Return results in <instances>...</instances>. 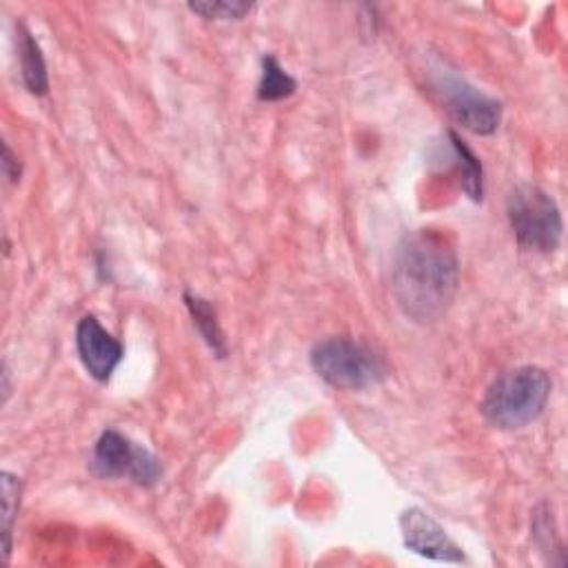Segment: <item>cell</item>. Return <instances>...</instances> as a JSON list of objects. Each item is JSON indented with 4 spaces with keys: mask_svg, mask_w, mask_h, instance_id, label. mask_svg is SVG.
I'll return each mask as SVG.
<instances>
[{
    "mask_svg": "<svg viewBox=\"0 0 568 568\" xmlns=\"http://www.w3.org/2000/svg\"><path fill=\"white\" fill-rule=\"evenodd\" d=\"M0 485H3V561L8 564L12 557V535L16 515L21 509V495H23V482L19 476L3 471L0 476Z\"/></svg>",
    "mask_w": 568,
    "mask_h": 568,
    "instance_id": "cell-13",
    "label": "cell"
},
{
    "mask_svg": "<svg viewBox=\"0 0 568 568\" xmlns=\"http://www.w3.org/2000/svg\"><path fill=\"white\" fill-rule=\"evenodd\" d=\"M76 352L85 371L100 385H107L125 358V347L113 337L96 315L80 318L76 326Z\"/></svg>",
    "mask_w": 568,
    "mask_h": 568,
    "instance_id": "cell-7",
    "label": "cell"
},
{
    "mask_svg": "<svg viewBox=\"0 0 568 568\" xmlns=\"http://www.w3.org/2000/svg\"><path fill=\"white\" fill-rule=\"evenodd\" d=\"M448 141L453 147V154H456L458 167H460V182L465 193L474 200V202H482L485 198V169L480 158L469 149V145L456 134L448 132Z\"/></svg>",
    "mask_w": 568,
    "mask_h": 568,
    "instance_id": "cell-11",
    "label": "cell"
},
{
    "mask_svg": "<svg viewBox=\"0 0 568 568\" xmlns=\"http://www.w3.org/2000/svg\"><path fill=\"white\" fill-rule=\"evenodd\" d=\"M393 296L400 309L415 322H435L456 300L460 260L453 245L433 230L404 236L396 249Z\"/></svg>",
    "mask_w": 568,
    "mask_h": 568,
    "instance_id": "cell-1",
    "label": "cell"
},
{
    "mask_svg": "<svg viewBox=\"0 0 568 568\" xmlns=\"http://www.w3.org/2000/svg\"><path fill=\"white\" fill-rule=\"evenodd\" d=\"M311 367L320 380L339 391H365L387 380V363L367 345L349 337H328L311 349Z\"/></svg>",
    "mask_w": 568,
    "mask_h": 568,
    "instance_id": "cell-3",
    "label": "cell"
},
{
    "mask_svg": "<svg viewBox=\"0 0 568 568\" xmlns=\"http://www.w3.org/2000/svg\"><path fill=\"white\" fill-rule=\"evenodd\" d=\"M10 393H12V387H10V369H8V365H3V400H5V402L10 400Z\"/></svg>",
    "mask_w": 568,
    "mask_h": 568,
    "instance_id": "cell-17",
    "label": "cell"
},
{
    "mask_svg": "<svg viewBox=\"0 0 568 568\" xmlns=\"http://www.w3.org/2000/svg\"><path fill=\"white\" fill-rule=\"evenodd\" d=\"M19 58H21V76L27 91L34 96H45L49 91L47 63L38 41L25 25H19Z\"/></svg>",
    "mask_w": 568,
    "mask_h": 568,
    "instance_id": "cell-9",
    "label": "cell"
},
{
    "mask_svg": "<svg viewBox=\"0 0 568 568\" xmlns=\"http://www.w3.org/2000/svg\"><path fill=\"white\" fill-rule=\"evenodd\" d=\"M182 300H185V304H187V309H189V315H191V320H193V326L198 328V333L202 335V339H204V345L211 349V354L215 356V358H226V337H224V333H222V328H220V322H218V313H215V309L211 307V302L209 300H204V298H200V296H196V293H191V291H185L182 293Z\"/></svg>",
    "mask_w": 568,
    "mask_h": 568,
    "instance_id": "cell-10",
    "label": "cell"
},
{
    "mask_svg": "<svg viewBox=\"0 0 568 568\" xmlns=\"http://www.w3.org/2000/svg\"><path fill=\"white\" fill-rule=\"evenodd\" d=\"M189 10L204 21H243L254 5L243 0H200V3H189Z\"/></svg>",
    "mask_w": 568,
    "mask_h": 568,
    "instance_id": "cell-14",
    "label": "cell"
},
{
    "mask_svg": "<svg viewBox=\"0 0 568 568\" xmlns=\"http://www.w3.org/2000/svg\"><path fill=\"white\" fill-rule=\"evenodd\" d=\"M553 393L550 376L533 365L502 374L487 391L480 411L485 420L502 431L533 424L548 406Z\"/></svg>",
    "mask_w": 568,
    "mask_h": 568,
    "instance_id": "cell-2",
    "label": "cell"
},
{
    "mask_svg": "<svg viewBox=\"0 0 568 568\" xmlns=\"http://www.w3.org/2000/svg\"><path fill=\"white\" fill-rule=\"evenodd\" d=\"M0 165H3V176H5V178L12 182V185L21 182L23 167H21L19 158L14 156V152L10 149V145H8V143L3 145V160H0Z\"/></svg>",
    "mask_w": 568,
    "mask_h": 568,
    "instance_id": "cell-16",
    "label": "cell"
},
{
    "mask_svg": "<svg viewBox=\"0 0 568 568\" xmlns=\"http://www.w3.org/2000/svg\"><path fill=\"white\" fill-rule=\"evenodd\" d=\"M260 82H258V100L260 102H278L296 93L298 82L291 78L276 56H263L260 60Z\"/></svg>",
    "mask_w": 568,
    "mask_h": 568,
    "instance_id": "cell-12",
    "label": "cell"
},
{
    "mask_svg": "<svg viewBox=\"0 0 568 568\" xmlns=\"http://www.w3.org/2000/svg\"><path fill=\"white\" fill-rule=\"evenodd\" d=\"M435 91L442 96L448 113L458 125L478 136H491L502 123V102L487 96L465 78L439 71L435 78Z\"/></svg>",
    "mask_w": 568,
    "mask_h": 568,
    "instance_id": "cell-6",
    "label": "cell"
},
{
    "mask_svg": "<svg viewBox=\"0 0 568 568\" xmlns=\"http://www.w3.org/2000/svg\"><path fill=\"white\" fill-rule=\"evenodd\" d=\"M506 218L520 247L553 254L561 245L564 220L555 198L537 185H520L506 200Z\"/></svg>",
    "mask_w": 568,
    "mask_h": 568,
    "instance_id": "cell-4",
    "label": "cell"
},
{
    "mask_svg": "<svg viewBox=\"0 0 568 568\" xmlns=\"http://www.w3.org/2000/svg\"><path fill=\"white\" fill-rule=\"evenodd\" d=\"M533 537H535V544L539 546V550L546 555L548 561H550L553 553H557V557L564 561V546H561V539L557 537L555 520H553V513L548 511L546 504H542L533 515Z\"/></svg>",
    "mask_w": 568,
    "mask_h": 568,
    "instance_id": "cell-15",
    "label": "cell"
},
{
    "mask_svg": "<svg viewBox=\"0 0 568 568\" xmlns=\"http://www.w3.org/2000/svg\"><path fill=\"white\" fill-rule=\"evenodd\" d=\"M98 478H130L138 487H156L163 480V465L145 446L132 442L116 428L100 433L89 463Z\"/></svg>",
    "mask_w": 568,
    "mask_h": 568,
    "instance_id": "cell-5",
    "label": "cell"
},
{
    "mask_svg": "<svg viewBox=\"0 0 568 568\" xmlns=\"http://www.w3.org/2000/svg\"><path fill=\"white\" fill-rule=\"evenodd\" d=\"M402 542L409 550L420 557L446 561V564H465V550L448 537V533L422 509L413 506L400 515Z\"/></svg>",
    "mask_w": 568,
    "mask_h": 568,
    "instance_id": "cell-8",
    "label": "cell"
}]
</instances>
